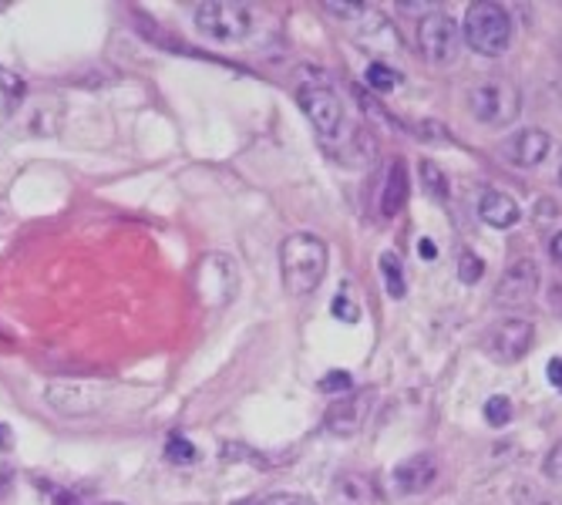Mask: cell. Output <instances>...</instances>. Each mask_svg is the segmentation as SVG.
Returning a JSON list of instances; mask_svg holds the SVG:
<instances>
[{"instance_id":"2","label":"cell","mask_w":562,"mask_h":505,"mask_svg":"<svg viewBox=\"0 0 562 505\" xmlns=\"http://www.w3.org/2000/svg\"><path fill=\"white\" fill-rule=\"evenodd\" d=\"M465 41L485 58H498L513 44V18L495 0H479L465 14Z\"/></svg>"},{"instance_id":"16","label":"cell","mask_w":562,"mask_h":505,"mask_svg":"<svg viewBox=\"0 0 562 505\" xmlns=\"http://www.w3.org/2000/svg\"><path fill=\"white\" fill-rule=\"evenodd\" d=\"M381 277H384V287H387V293L394 296V300H401L404 293H407V287H404V270H401V263H397V257L394 252H381Z\"/></svg>"},{"instance_id":"8","label":"cell","mask_w":562,"mask_h":505,"mask_svg":"<svg viewBox=\"0 0 562 505\" xmlns=\"http://www.w3.org/2000/svg\"><path fill=\"white\" fill-rule=\"evenodd\" d=\"M296 101L303 115L314 122V128L327 138H334L344 125V105L340 98L334 94V88L321 85V81H311V85H300L296 88Z\"/></svg>"},{"instance_id":"5","label":"cell","mask_w":562,"mask_h":505,"mask_svg":"<svg viewBox=\"0 0 562 505\" xmlns=\"http://www.w3.org/2000/svg\"><path fill=\"white\" fill-rule=\"evenodd\" d=\"M47 404L61 415L81 418V415H94L109 404V388L94 384V381H50L47 384Z\"/></svg>"},{"instance_id":"29","label":"cell","mask_w":562,"mask_h":505,"mask_svg":"<svg viewBox=\"0 0 562 505\" xmlns=\"http://www.w3.org/2000/svg\"><path fill=\"white\" fill-rule=\"evenodd\" d=\"M418 249H422V257H425V260H428V257H435V252H438V249H435V243H428V239H425Z\"/></svg>"},{"instance_id":"18","label":"cell","mask_w":562,"mask_h":505,"mask_svg":"<svg viewBox=\"0 0 562 505\" xmlns=\"http://www.w3.org/2000/svg\"><path fill=\"white\" fill-rule=\"evenodd\" d=\"M485 422L492 428H505L508 422H513V401H508L505 394H495L485 401Z\"/></svg>"},{"instance_id":"28","label":"cell","mask_w":562,"mask_h":505,"mask_svg":"<svg viewBox=\"0 0 562 505\" xmlns=\"http://www.w3.org/2000/svg\"><path fill=\"white\" fill-rule=\"evenodd\" d=\"M549 252H552V260H555V263H562V233H555V236L549 239Z\"/></svg>"},{"instance_id":"4","label":"cell","mask_w":562,"mask_h":505,"mask_svg":"<svg viewBox=\"0 0 562 505\" xmlns=\"http://www.w3.org/2000/svg\"><path fill=\"white\" fill-rule=\"evenodd\" d=\"M199 34H206L210 41L220 44H236L252 31V11L246 4H233V0H206L195 4L192 11Z\"/></svg>"},{"instance_id":"9","label":"cell","mask_w":562,"mask_h":505,"mask_svg":"<svg viewBox=\"0 0 562 505\" xmlns=\"http://www.w3.org/2000/svg\"><path fill=\"white\" fill-rule=\"evenodd\" d=\"M418 47L431 65H448L458 55V24L448 14H425L418 24Z\"/></svg>"},{"instance_id":"30","label":"cell","mask_w":562,"mask_h":505,"mask_svg":"<svg viewBox=\"0 0 562 505\" xmlns=\"http://www.w3.org/2000/svg\"><path fill=\"white\" fill-rule=\"evenodd\" d=\"M101 505H125V502H101Z\"/></svg>"},{"instance_id":"7","label":"cell","mask_w":562,"mask_h":505,"mask_svg":"<svg viewBox=\"0 0 562 505\" xmlns=\"http://www.w3.org/2000/svg\"><path fill=\"white\" fill-rule=\"evenodd\" d=\"M539 283H542V273H539V263L536 260H516L508 267L498 283H495V307L502 311H516V307H526V303L536 300L539 293Z\"/></svg>"},{"instance_id":"23","label":"cell","mask_w":562,"mask_h":505,"mask_svg":"<svg viewBox=\"0 0 562 505\" xmlns=\"http://www.w3.org/2000/svg\"><path fill=\"white\" fill-rule=\"evenodd\" d=\"M246 505H317V502L306 498V495H296V492H273V495H267L260 502H246Z\"/></svg>"},{"instance_id":"26","label":"cell","mask_w":562,"mask_h":505,"mask_svg":"<svg viewBox=\"0 0 562 505\" xmlns=\"http://www.w3.org/2000/svg\"><path fill=\"white\" fill-rule=\"evenodd\" d=\"M334 314L340 317V321H357V307L347 300V296H337L334 300Z\"/></svg>"},{"instance_id":"20","label":"cell","mask_w":562,"mask_h":505,"mask_svg":"<svg viewBox=\"0 0 562 505\" xmlns=\"http://www.w3.org/2000/svg\"><path fill=\"white\" fill-rule=\"evenodd\" d=\"M368 85H371L378 94H387V91H394V88L401 85V75L391 71L387 65H371V68H368Z\"/></svg>"},{"instance_id":"19","label":"cell","mask_w":562,"mask_h":505,"mask_svg":"<svg viewBox=\"0 0 562 505\" xmlns=\"http://www.w3.org/2000/svg\"><path fill=\"white\" fill-rule=\"evenodd\" d=\"M357 101H361V109L378 122V125H387V128H397V119L381 105V101L374 98V94H368V91H361V88H357Z\"/></svg>"},{"instance_id":"14","label":"cell","mask_w":562,"mask_h":505,"mask_svg":"<svg viewBox=\"0 0 562 505\" xmlns=\"http://www.w3.org/2000/svg\"><path fill=\"white\" fill-rule=\"evenodd\" d=\"M334 505H371L374 502V489L364 475H340L334 482Z\"/></svg>"},{"instance_id":"10","label":"cell","mask_w":562,"mask_h":505,"mask_svg":"<svg viewBox=\"0 0 562 505\" xmlns=\"http://www.w3.org/2000/svg\"><path fill=\"white\" fill-rule=\"evenodd\" d=\"M549 148H552V138L542 128H519L513 138L502 142L498 152H502L505 162H513L519 169H532L549 156Z\"/></svg>"},{"instance_id":"11","label":"cell","mask_w":562,"mask_h":505,"mask_svg":"<svg viewBox=\"0 0 562 505\" xmlns=\"http://www.w3.org/2000/svg\"><path fill=\"white\" fill-rule=\"evenodd\" d=\"M391 479H394V489H397L401 495H418V492L431 489L435 479H438V462H435V454H431V451L412 454V459H404V462L394 469Z\"/></svg>"},{"instance_id":"17","label":"cell","mask_w":562,"mask_h":505,"mask_svg":"<svg viewBox=\"0 0 562 505\" xmlns=\"http://www.w3.org/2000/svg\"><path fill=\"white\" fill-rule=\"evenodd\" d=\"M422 182H425L428 195L448 199V176L441 172V166L435 159H422Z\"/></svg>"},{"instance_id":"3","label":"cell","mask_w":562,"mask_h":505,"mask_svg":"<svg viewBox=\"0 0 562 505\" xmlns=\"http://www.w3.org/2000/svg\"><path fill=\"white\" fill-rule=\"evenodd\" d=\"M469 112L482 125H513L522 112V91L513 81L502 78H482L469 88Z\"/></svg>"},{"instance_id":"24","label":"cell","mask_w":562,"mask_h":505,"mask_svg":"<svg viewBox=\"0 0 562 505\" xmlns=\"http://www.w3.org/2000/svg\"><path fill=\"white\" fill-rule=\"evenodd\" d=\"M542 472H546V479L562 482V441H555V445L549 448L546 462H542Z\"/></svg>"},{"instance_id":"15","label":"cell","mask_w":562,"mask_h":505,"mask_svg":"<svg viewBox=\"0 0 562 505\" xmlns=\"http://www.w3.org/2000/svg\"><path fill=\"white\" fill-rule=\"evenodd\" d=\"M357 422H361V408H357V401H350V397L337 401L327 412V428L334 435H350L357 428Z\"/></svg>"},{"instance_id":"1","label":"cell","mask_w":562,"mask_h":505,"mask_svg":"<svg viewBox=\"0 0 562 505\" xmlns=\"http://www.w3.org/2000/svg\"><path fill=\"white\" fill-rule=\"evenodd\" d=\"M327 243L314 233H290L280 243V273H283V287L296 296L311 293L321 287V280L327 277Z\"/></svg>"},{"instance_id":"31","label":"cell","mask_w":562,"mask_h":505,"mask_svg":"<svg viewBox=\"0 0 562 505\" xmlns=\"http://www.w3.org/2000/svg\"><path fill=\"white\" fill-rule=\"evenodd\" d=\"M559 179H562V166H559Z\"/></svg>"},{"instance_id":"25","label":"cell","mask_w":562,"mask_h":505,"mask_svg":"<svg viewBox=\"0 0 562 505\" xmlns=\"http://www.w3.org/2000/svg\"><path fill=\"white\" fill-rule=\"evenodd\" d=\"M321 391H324V394H340V391H350V374H347V371H330V374L321 381Z\"/></svg>"},{"instance_id":"12","label":"cell","mask_w":562,"mask_h":505,"mask_svg":"<svg viewBox=\"0 0 562 505\" xmlns=\"http://www.w3.org/2000/svg\"><path fill=\"white\" fill-rule=\"evenodd\" d=\"M479 216H482V223H488L492 229H513V226L519 223L522 210H519V202H516L513 195H508V192L488 189V192H482V199H479Z\"/></svg>"},{"instance_id":"21","label":"cell","mask_w":562,"mask_h":505,"mask_svg":"<svg viewBox=\"0 0 562 505\" xmlns=\"http://www.w3.org/2000/svg\"><path fill=\"white\" fill-rule=\"evenodd\" d=\"M166 459L176 462V465H189V462H195V445L179 438V435H172L169 445H166Z\"/></svg>"},{"instance_id":"13","label":"cell","mask_w":562,"mask_h":505,"mask_svg":"<svg viewBox=\"0 0 562 505\" xmlns=\"http://www.w3.org/2000/svg\"><path fill=\"white\" fill-rule=\"evenodd\" d=\"M407 202V169L404 162H391L387 169V182H384V192H381V213L384 216H397Z\"/></svg>"},{"instance_id":"27","label":"cell","mask_w":562,"mask_h":505,"mask_svg":"<svg viewBox=\"0 0 562 505\" xmlns=\"http://www.w3.org/2000/svg\"><path fill=\"white\" fill-rule=\"evenodd\" d=\"M549 381H552L555 388H562V361H559V358L549 361Z\"/></svg>"},{"instance_id":"22","label":"cell","mask_w":562,"mask_h":505,"mask_svg":"<svg viewBox=\"0 0 562 505\" xmlns=\"http://www.w3.org/2000/svg\"><path fill=\"white\" fill-rule=\"evenodd\" d=\"M482 273H485V263L475 257L472 249H465V252H462V260H458V277H462L465 283H479Z\"/></svg>"},{"instance_id":"6","label":"cell","mask_w":562,"mask_h":505,"mask_svg":"<svg viewBox=\"0 0 562 505\" xmlns=\"http://www.w3.org/2000/svg\"><path fill=\"white\" fill-rule=\"evenodd\" d=\"M532 344H536V327L529 321L505 317V321H498L488 330L485 354H488L492 361H498V364H516V361H522L526 354L532 350Z\"/></svg>"}]
</instances>
